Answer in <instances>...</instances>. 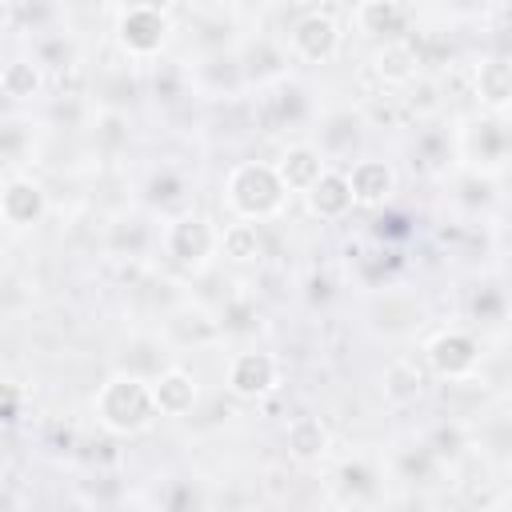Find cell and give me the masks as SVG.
Listing matches in <instances>:
<instances>
[{
    "label": "cell",
    "mask_w": 512,
    "mask_h": 512,
    "mask_svg": "<svg viewBox=\"0 0 512 512\" xmlns=\"http://www.w3.org/2000/svg\"><path fill=\"white\" fill-rule=\"evenodd\" d=\"M92 416L108 436H120V440L144 436L160 420L152 384L136 372H112L92 396Z\"/></svg>",
    "instance_id": "1"
},
{
    "label": "cell",
    "mask_w": 512,
    "mask_h": 512,
    "mask_svg": "<svg viewBox=\"0 0 512 512\" xmlns=\"http://www.w3.org/2000/svg\"><path fill=\"white\" fill-rule=\"evenodd\" d=\"M224 204L236 220H276L288 204V188L276 176V164L268 160H240L228 176H224Z\"/></svg>",
    "instance_id": "2"
},
{
    "label": "cell",
    "mask_w": 512,
    "mask_h": 512,
    "mask_svg": "<svg viewBox=\"0 0 512 512\" xmlns=\"http://www.w3.org/2000/svg\"><path fill=\"white\" fill-rule=\"evenodd\" d=\"M172 40V12L160 0L120 4L116 12V48L128 60H156Z\"/></svg>",
    "instance_id": "3"
},
{
    "label": "cell",
    "mask_w": 512,
    "mask_h": 512,
    "mask_svg": "<svg viewBox=\"0 0 512 512\" xmlns=\"http://www.w3.org/2000/svg\"><path fill=\"white\" fill-rule=\"evenodd\" d=\"M160 248L176 268L200 272L220 256V224L204 212H180L160 228Z\"/></svg>",
    "instance_id": "4"
},
{
    "label": "cell",
    "mask_w": 512,
    "mask_h": 512,
    "mask_svg": "<svg viewBox=\"0 0 512 512\" xmlns=\"http://www.w3.org/2000/svg\"><path fill=\"white\" fill-rule=\"evenodd\" d=\"M480 360H484V348L464 328H444V332H436L424 344V368H428V376L448 380V384L472 380L476 368H480Z\"/></svg>",
    "instance_id": "5"
},
{
    "label": "cell",
    "mask_w": 512,
    "mask_h": 512,
    "mask_svg": "<svg viewBox=\"0 0 512 512\" xmlns=\"http://www.w3.org/2000/svg\"><path fill=\"white\" fill-rule=\"evenodd\" d=\"M340 44H344V28L332 12H304L292 20L288 28V52L300 60V64H328L340 56Z\"/></svg>",
    "instance_id": "6"
},
{
    "label": "cell",
    "mask_w": 512,
    "mask_h": 512,
    "mask_svg": "<svg viewBox=\"0 0 512 512\" xmlns=\"http://www.w3.org/2000/svg\"><path fill=\"white\" fill-rule=\"evenodd\" d=\"M280 380H284V368L276 352H264V348H244L224 368V384L236 400H264L280 388Z\"/></svg>",
    "instance_id": "7"
},
{
    "label": "cell",
    "mask_w": 512,
    "mask_h": 512,
    "mask_svg": "<svg viewBox=\"0 0 512 512\" xmlns=\"http://www.w3.org/2000/svg\"><path fill=\"white\" fill-rule=\"evenodd\" d=\"M48 216V192L32 176H8L0 184V224L12 232L36 228Z\"/></svg>",
    "instance_id": "8"
},
{
    "label": "cell",
    "mask_w": 512,
    "mask_h": 512,
    "mask_svg": "<svg viewBox=\"0 0 512 512\" xmlns=\"http://www.w3.org/2000/svg\"><path fill=\"white\" fill-rule=\"evenodd\" d=\"M344 176H348L356 208H384L396 196V184H400L396 168L388 160H380V156H360Z\"/></svg>",
    "instance_id": "9"
},
{
    "label": "cell",
    "mask_w": 512,
    "mask_h": 512,
    "mask_svg": "<svg viewBox=\"0 0 512 512\" xmlns=\"http://www.w3.org/2000/svg\"><path fill=\"white\" fill-rule=\"evenodd\" d=\"M372 76L384 88H408L420 80V52L408 36L400 40H380V48L372 52Z\"/></svg>",
    "instance_id": "10"
},
{
    "label": "cell",
    "mask_w": 512,
    "mask_h": 512,
    "mask_svg": "<svg viewBox=\"0 0 512 512\" xmlns=\"http://www.w3.org/2000/svg\"><path fill=\"white\" fill-rule=\"evenodd\" d=\"M472 92H476L484 112L508 116V108H512V64L504 56H484L472 68Z\"/></svg>",
    "instance_id": "11"
},
{
    "label": "cell",
    "mask_w": 512,
    "mask_h": 512,
    "mask_svg": "<svg viewBox=\"0 0 512 512\" xmlns=\"http://www.w3.org/2000/svg\"><path fill=\"white\" fill-rule=\"evenodd\" d=\"M352 20L372 40H400L412 24V8L408 0H360Z\"/></svg>",
    "instance_id": "12"
},
{
    "label": "cell",
    "mask_w": 512,
    "mask_h": 512,
    "mask_svg": "<svg viewBox=\"0 0 512 512\" xmlns=\"http://www.w3.org/2000/svg\"><path fill=\"white\" fill-rule=\"evenodd\" d=\"M304 204H308V212H312L316 220H324V224H336V220H344V216L356 208V204H352L348 176L336 172V168H324V172H320V180L304 192Z\"/></svg>",
    "instance_id": "13"
},
{
    "label": "cell",
    "mask_w": 512,
    "mask_h": 512,
    "mask_svg": "<svg viewBox=\"0 0 512 512\" xmlns=\"http://www.w3.org/2000/svg\"><path fill=\"white\" fill-rule=\"evenodd\" d=\"M152 384V400L160 416H188L200 400V384L188 368H164L160 376L148 380Z\"/></svg>",
    "instance_id": "14"
},
{
    "label": "cell",
    "mask_w": 512,
    "mask_h": 512,
    "mask_svg": "<svg viewBox=\"0 0 512 512\" xmlns=\"http://www.w3.org/2000/svg\"><path fill=\"white\" fill-rule=\"evenodd\" d=\"M284 448L296 464H320L332 452V432L320 416H296L284 428Z\"/></svg>",
    "instance_id": "15"
},
{
    "label": "cell",
    "mask_w": 512,
    "mask_h": 512,
    "mask_svg": "<svg viewBox=\"0 0 512 512\" xmlns=\"http://www.w3.org/2000/svg\"><path fill=\"white\" fill-rule=\"evenodd\" d=\"M324 168H328V160H324V152L312 148V144H288V148L280 152V160H276V176L284 180L288 192H300V196L320 180Z\"/></svg>",
    "instance_id": "16"
},
{
    "label": "cell",
    "mask_w": 512,
    "mask_h": 512,
    "mask_svg": "<svg viewBox=\"0 0 512 512\" xmlns=\"http://www.w3.org/2000/svg\"><path fill=\"white\" fill-rule=\"evenodd\" d=\"M468 136H476V148H464V156H468L476 168L496 172V168L508 160V128H504V116L484 112V116L468 128Z\"/></svg>",
    "instance_id": "17"
},
{
    "label": "cell",
    "mask_w": 512,
    "mask_h": 512,
    "mask_svg": "<svg viewBox=\"0 0 512 512\" xmlns=\"http://www.w3.org/2000/svg\"><path fill=\"white\" fill-rule=\"evenodd\" d=\"M220 256L232 260V264H256L264 256L260 224L236 220V216H232V224H220Z\"/></svg>",
    "instance_id": "18"
},
{
    "label": "cell",
    "mask_w": 512,
    "mask_h": 512,
    "mask_svg": "<svg viewBox=\"0 0 512 512\" xmlns=\"http://www.w3.org/2000/svg\"><path fill=\"white\" fill-rule=\"evenodd\" d=\"M0 92L8 96V100H32V96H40L44 92V68L36 64V60H8L4 68H0Z\"/></svg>",
    "instance_id": "19"
},
{
    "label": "cell",
    "mask_w": 512,
    "mask_h": 512,
    "mask_svg": "<svg viewBox=\"0 0 512 512\" xmlns=\"http://www.w3.org/2000/svg\"><path fill=\"white\" fill-rule=\"evenodd\" d=\"M420 388H424V372H420L412 360H396V364L388 368V376H384V396H388L392 404L416 400Z\"/></svg>",
    "instance_id": "20"
},
{
    "label": "cell",
    "mask_w": 512,
    "mask_h": 512,
    "mask_svg": "<svg viewBox=\"0 0 512 512\" xmlns=\"http://www.w3.org/2000/svg\"><path fill=\"white\" fill-rule=\"evenodd\" d=\"M28 412V388L16 380H0V428L20 424Z\"/></svg>",
    "instance_id": "21"
},
{
    "label": "cell",
    "mask_w": 512,
    "mask_h": 512,
    "mask_svg": "<svg viewBox=\"0 0 512 512\" xmlns=\"http://www.w3.org/2000/svg\"><path fill=\"white\" fill-rule=\"evenodd\" d=\"M452 4H456V8H460V12H472V8H484V4H488V0H452Z\"/></svg>",
    "instance_id": "22"
}]
</instances>
